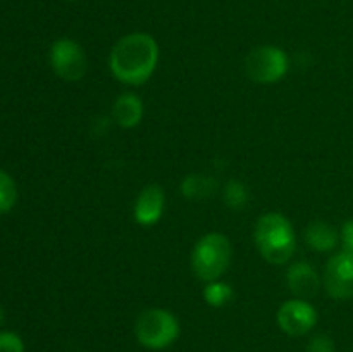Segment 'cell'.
Listing matches in <instances>:
<instances>
[{"instance_id": "cell-1", "label": "cell", "mask_w": 353, "mask_h": 352, "mask_svg": "<svg viewBox=\"0 0 353 352\" xmlns=\"http://www.w3.org/2000/svg\"><path fill=\"white\" fill-rule=\"evenodd\" d=\"M159 64V45L148 33H130L119 38L110 50L112 75L128 85H143L152 78Z\"/></svg>"}, {"instance_id": "cell-2", "label": "cell", "mask_w": 353, "mask_h": 352, "mask_svg": "<svg viewBox=\"0 0 353 352\" xmlns=\"http://www.w3.org/2000/svg\"><path fill=\"white\" fill-rule=\"evenodd\" d=\"M254 238L261 255L271 264H285L295 254V230L292 221L281 213L262 214L255 223Z\"/></svg>"}, {"instance_id": "cell-3", "label": "cell", "mask_w": 353, "mask_h": 352, "mask_svg": "<svg viewBox=\"0 0 353 352\" xmlns=\"http://www.w3.org/2000/svg\"><path fill=\"white\" fill-rule=\"evenodd\" d=\"M233 257V247L226 235L207 233L200 238L192 251V268L203 282L221 280L228 271Z\"/></svg>"}, {"instance_id": "cell-4", "label": "cell", "mask_w": 353, "mask_h": 352, "mask_svg": "<svg viewBox=\"0 0 353 352\" xmlns=\"http://www.w3.org/2000/svg\"><path fill=\"white\" fill-rule=\"evenodd\" d=\"M134 335L143 347L162 351L174 344L179 337V321L171 311L154 307L138 316Z\"/></svg>"}, {"instance_id": "cell-5", "label": "cell", "mask_w": 353, "mask_h": 352, "mask_svg": "<svg viewBox=\"0 0 353 352\" xmlns=\"http://www.w3.org/2000/svg\"><path fill=\"white\" fill-rule=\"evenodd\" d=\"M247 72L255 83L271 85L283 79L288 72V55L276 45L254 48L247 57Z\"/></svg>"}, {"instance_id": "cell-6", "label": "cell", "mask_w": 353, "mask_h": 352, "mask_svg": "<svg viewBox=\"0 0 353 352\" xmlns=\"http://www.w3.org/2000/svg\"><path fill=\"white\" fill-rule=\"evenodd\" d=\"M50 66L55 75L64 81H79L86 75L88 59L78 41L71 38H59L50 47Z\"/></svg>"}, {"instance_id": "cell-7", "label": "cell", "mask_w": 353, "mask_h": 352, "mask_svg": "<svg viewBox=\"0 0 353 352\" xmlns=\"http://www.w3.org/2000/svg\"><path fill=\"white\" fill-rule=\"evenodd\" d=\"M323 286L334 300H348L353 297V255L341 251L326 262L323 273Z\"/></svg>"}, {"instance_id": "cell-8", "label": "cell", "mask_w": 353, "mask_h": 352, "mask_svg": "<svg viewBox=\"0 0 353 352\" xmlns=\"http://www.w3.org/2000/svg\"><path fill=\"white\" fill-rule=\"evenodd\" d=\"M278 324L290 337H302L317 324L316 307L305 299L286 300L278 311Z\"/></svg>"}, {"instance_id": "cell-9", "label": "cell", "mask_w": 353, "mask_h": 352, "mask_svg": "<svg viewBox=\"0 0 353 352\" xmlns=\"http://www.w3.org/2000/svg\"><path fill=\"white\" fill-rule=\"evenodd\" d=\"M165 207V193L161 185H147L134 202V221L141 226H154L161 221Z\"/></svg>"}, {"instance_id": "cell-10", "label": "cell", "mask_w": 353, "mask_h": 352, "mask_svg": "<svg viewBox=\"0 0 353 352\" xmlns=\"http://www.w3.org/2000/svg\"><path fill=\"white\" fill-rule=\"evenodd\" d=\"M286 282L290 290L296 295V299H310L316 295L321 289L323 280L319 278L312 264L305 261L293 262L286 273Z\"/></svg>"}, {"instance_id": "cell-11", "label": "cell", "mask_w": 353, "mask_h": 352, "mask_svg": "<svg viewBox=\"0 0 353 352\" xmlns=\"http://www.w3.org/2000/svg\"><path fill=\"white\" fill-rule=\"evenodd\" d=\"M112 117L121 128H134L143 119V102L134 93H123L112 106Z\"/></svg>"}, {"instance_id": "cell-12", "label": "cell", "mask_w": 353, "mask_h": 352, "mask_svg": "<svg viewBox=\"0 0 353 352\" xmlns=\"http://www.w3.org/2000/svg\"><path fill=\"white\" fill-rule=\"evenodd\" d=\"M340 235L336 228L324 221H312L305 230V242L312 251L327 252L338 245Z\"/></svg>"}, {"instance_id": "cell-13", "label": "cell", "mask_w": 353, "mask_h": 352, "mask_svg": "<svg viewBox=\"0 0 353 352\" xmlns=\"http://www.w3.org/2000/svg\"><path fill=\"white\" fill-rule=\"evenodd\" d=\"M216 179L205 175H188L181 182V193L190 200H200L212 195L216 190Z\"/></svg>"}, {"instance_id": "cell-14", "label": "cell", "mask_w": 353, "mask_h": 352, "mask_svg": "<svg viewBox=\"0 0 353 352\" xmlns=\"http://www.w3.org/2000/svg\"><path fill=\"white\" fill-rule=\"evenodd\" d=\"M203 299L209 306L223 307L233 299V289L226 282H221V280L207 282L205 289H203Z\"/></svg>"}, {"instance_id": "cell-15", "label": "cell", "mask_w": 353, "mask_h": 352, "mask_svg": "<svg viewBox=\"0 0 353 352\" xmlns=\"http://www.w3.org/2000/svg\"><path fill=\"white\" fill-rule=\"evenodd\" d=\"M250 200V193L245 183L238 182V179H231L224 186V202L231 209H243Z\"/></svg>"}, {"instance_id": "cell-16", "label": "cell", "mask_w": 353, "mask_h": 352, "mask_svg": "<svg viewBox=\"0 0 353 352\" xmlns=\"http://www.w3.org/2000/svg\"><path fill=\"white\" fill-rule=\"evenodd\" d=\"M17 202V186L9 173L0 169V214L9 213Z\"/></svg>"}, {"instance_id": "cell-17", "label": "cell", "mask_w": 353, "mask_h": 352, "mask_svg": "<svg viewBox=\"0 0 353 352\" xmlns=\"http://www.w3.org/2000/svg\"><path fill=\"white\" fill-rule=\"evenodd\" d=\"M0 352H24V342L14 331H0Z\"/></svg>"}, {"instance_id": "cell-18", "label": "cell", "mask_w": 353, "mask_h": 352, "mask_svg": "<svg viewBox=\"0 0 353 352\" xmlns=\"http://www.w3.org/2000/svg\"><path fill=\"white\" fill-rule=\"evenodd\" d=\"M307 352H336V347H334L333 338L319 333L310 338V342L307 344Z\"/></svg>"}, {"instance_id": "cell-19", "label": "cell", "mask_w": 353, "mask_h": 352, "mask_svg": "<svg viewBox=\"0 0 353 352\" xmlns=\"http://www.w3.org/2000/svg\"><path fill=\"white\" fill-rule=\"evenodd\" d=\"M341 242H343V251L353 255V219L347 221L341 228Z\"/></svg>"}, {"instance_id": "cell-20", "label": "cell", "mask_w": 353, "mask_h": 352, "mask_svg": "<svg viewBox=\"0 0 353 352\" xmlns=\"http://www.w3.org/2000/svg\"><path fill=\"white\" fill-rule=\"evenodd\" d=\"M2 323H3V309L0 307V324H2Z\"/></svg>"}, {"instance_id": "cell-21", "label": "cell", "mask_w": 353, "mask_h": 352, "mask_svg": "<svg viewBox=\"0 0 353 352\" xmlns=\"http://www.w3.org/2000/svg\"><path fill=\"white\" fill-rule=\"evenodd\" d=\"M68 2H72V0H68Z\"/></svg>"}]
</instances>
